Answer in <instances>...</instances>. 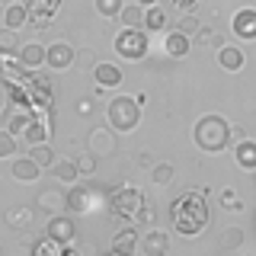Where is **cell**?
Segmentation results:
<instances>
[{
    "label": "cell",
    "instance_id": "cell-46",
    "mask_svg": "<svg viewBox=\"0 0 256 256\" xmlns=\"http://www.w3.org/2000/svg\"><path fill=\"white\" fill-rule=\"evenodd\" d=\"M0 256H4V246H0Z\"/></svg>",
    "mask_w": 256,
    "mask_h": 256
},
{
    "label": "cell",
    "instance_id": "cell-7",
    "mask_svg": "<svg viewBox=\"0 0 256 256\" xmlns=\"http://www.w3.org/2000/svg\"><path fill=\"white\" fill-rule=\"evenodd\" d=\"M86 150L96 157H112L118 150V138L112 128H90V134H86Z\"/></svg>",
    "mask_w": 256,
    "mask_h": 256
},
{
    "label": "cell",
    "instance_id": "cell-41",
    "mask_svg": "<svg viewBox=\"0 0 256 256\" xmlns=\"http://www.w3.org/2000/svg\"><path fill=\"white\" fill-rule=\"evenodd\" d=\"M77 116H93V100L90 96H84V100H77Z\"/></svg>",
    "mask_w": 256,
    "mask_h": 256
},
{
    "label": "cell",
    "instance_id": "cell-20",
    "mask_svg": "<svg viewBox=\"0 0 256 256\" xmlns=\"http://www.w3.org/2000/svg\"><path fill=\"white\" fill-rule=\"evenodd\" d=\"M45 52H48L45 45L26 42L20 48V64H22V68H42V64H45Z\"/></svg>",
    "mask_w": 256,
    "mask_h": 256
},
{
    "label": "cell",
    "instance_id": "cell-6",
    "mask_svg": "<svg viewBox=\"0 0 256 256\" xmlns=\"http://www.w3.org/2000/svg\"><path fill=\"white\" fill-rule=\"evenodd\" d=\"M45 237L54 240V244H61V246L74 244V240H77V221H74V214H68V212L52 214V218H48V228H45Z\"/></svg>",
    "mask_w": 256,
    "mask_h": 256
},
{
    "label": "cell",
    "instance_id": "cell-24",
    "mask_svg": "<svg viewBox=\"0 0 256 256\" xmlns=\"http://www.w3.org/2000/svg\"><path fill=\"white\" fill-rule=\"evenodd\" d=\"M144 10H148V6H141V4L122 6L118 20H122V26H128V29H144Z\"/></svg>",
    "mask_w": 256,
    "mask_h": 256
},
{
    "label": "cell",
    "instance_id": "cell-18",
    "mask_svg": "<svg viewBox=\"0 0 256 256\" xmlns=\"http://www.w3.org/2000/svg\"><path fill=\"white\" fill-rule=\"evenodd\" d=\"M138 246H141V237H138V230H134V228H125V230H118V234L112 237V253L132 256Z\"/></svg>",
    "mask_w": 256,
    "mask_h": 256
},
{
    "label": "cell",
    "instance_id": "cell-25",
    "mask_svg": "<svg viewBox=\"0 0 256 256\" xmlns=\"http://www.w3.org/2000/svg\"><path fill=\"white\" fill-rule=\"evenodd\" d=\"M166 26V10L164 6H148V10H144V32H160Z\"/></svg>",
    "mask_w": 256,
    "mask_h": 256
},
{
    "label": "cell",
    "instance_id": "cell-45",
    "mask_svg": "<svg viewBox=\"0 0 256 256\" xmlns=\"http://www.w3.org/2000/svg\"><path fill=\"white\" fill-rule=\"evenodd\" d=\"M112 256H125V253H112Z\"/></svg>",
    "mask_w": 256,
    "mask_h": 256
},
{
    "label": "cell",
    "instance_id": "cell-38",
    "mask_svg": "<svg viewBox=\"0 0 256 256\" xmlns=\"http://www.w3.org/2000/svg\"><path fill=\"white\" fill-rule=\"evenodd\" d=\"M134 221L144 224V228H154V224H157V212H154L150 205H141V212L134 214Z\"/></svg>",
    "mask_w": 256,
    "mask_h": 256
},
{
    "label": "cell",
    "instance_id": "cell-37",
    "mask_svg": "<svg viewBox=\"0 0 256 256\" xmlns=\"http://www.w3.org/2000/svg\"><path fill=\"white\" fill-rule=\"evenodd\" d=\"M221 208H228V212H240L244 202H240V196H237L234 189H224L221 192Z\"/></svg>",
    "mask_w": 256,
    "mask_h": 256
},
{
    "label": "cell",
    "instance_id": "cell-1",
    "mask_svg": "<svg viewBox=\"0 0 256 256\" xmlns=\"http://www.w3.org/2000/svg\"><path fill=\"white\" fill-rule=\"evenodd\" d=\"M208 196H202L198 189H189L182 196L173 198L170 205V224L180 237H198L212 221V212H208Z\"/></svg>",
    "mask_w": 256,
    "mask_h": 256
},
{
    "label": "cell",
    "instance_id": "cell-11",
    "mask_svg": "<svg viewBox=\"0 0 256 256\" xmlns=\"http://www.w3.org/2000/svg\"><path fill=\"white\" fill-rule=\"evenodd\" d=\"M74 58H77V52H74L68 42H52V45H48V52H45V64H48L52 70H68V68H74Z\"/></svg>",
    "mask_w": 256,
    "mask_h": 256
},
{
    "label": "cell",
    "instance_id": "cell-3",
    "mask_svg": "<svg viewBox=\"0 0 256 256\" xmlns=\"http://www.w3.org/2000/svg\"><path fill=\"white\" fill-rule=\"evenodd\" d=\"M106 122L116 134H132L141 122V102L134 96H112L106 106Z\"/></svg>",
    "mask_w": 256,
    "mask_h": 256
},
{
    "label": "cell",
    "instance_id": "cell-44",
    "mask_svg": "<svg viewBox=\"0 0 256 256\" xmlns=\"http://www.w3.org/2000/svg\"><path fill=\"white\" fill-rule=\"evenodd\" d=\"M0 109H4V90H0Z\"/></svg>",
    "mask_w": 256,
    "mask_h": 256
},
{
    "label": "cell",
    "instance_id": "cell-29",
    "mask_svg": "<svg viewBox=\"0 0 256 256\" xmlns=\"http://www.w3.org/2000/svg\"><path fill=\"white\" fill-rule=\"evenodd\" d=\"M93 6H96V13H100L102 20H116V16L122 13L125 0H93Z\"/></svg>",
    "mask_w": 256,
    "mask_h": 256
},
{
    "label": "cell",
    "instance_id": "cell-17",
    "mask_svg": "<svg viewBox=\"0 0 256 256\" xmlns=\"http://www.w3.org/2000/svg\"><path fill=\"white\" fill-rule=\"evenodd\" d=\"M218 64L224 70H230V74H234V70H240L246 64V54H244V48H237V45H221L218 48Z\"/></svg>",
    "mask_w": 256,
    "mask_h": 256
},
{
    "label": "cell",
    "instance_id": "cell-27",
    "mask_svg": "<svg viewBox=\"0 0 256 256\" xmlns=\"http://www.w3.org/2000/svg\"><path fill=\"white\" fill-rule=\"evenodd\" d=\"M20 36L16 29H0V54H20Z\"/></svg>",
    "mask_w": 256,
    "mask_h": 256
},
{
    "label": "cell",
    "instance_id": "cell-42",
    "mask_svg": "<svg viewBox=\"0 0 256 256\" xmlns=\"http://www.w3.org/2000/svg\"><path fill=\"white\" fill-rule=\"evenodd\" d=\"M240 141H246V132H244V125H237V122H234V125H230V144L237 148Z\"/></svg>",
    "mask_w": 256,
    "mask_h": 256
},
{
    "label": "cell",
    "instance_id": "cell-9",
    "mask_svg": "<svg viewBox=\"0 0 256 256\" xmlns=\"http://www.w3.org/2000/svg\"><path fill=\"white\" fill-rule=\"evenodd\" d=\"M93 80H96V90H116V86H122V68L118 64H112V61H100L93 68Z\"/></svg>",
    "mask_w": 256,
    "mask_h": 256
},
{
    "label": "cell",
    "instance_id": "cell-13",
    "mask_svg": "<svg viewBox=\"0 0 256 256\" xmlns=\"http://www.w3.org/2000/svg\"><path fill=\"white\" fill-rule=\"evenodd\" d=\"M38 173H42V166H38V164H36V160H32L29 154L10 164V176H13L16 182H22V186H32V182L38 180Z\"/></svg>",
    "mask_w": 256,
    "mask_h": 256
},
{
    "label": "cell",
    "instance_id": "cell-23",
    "mask_svg": "<svg viewBox=\"0 0 256 256\" xmlns=\"http://www.w3.org/2000/svg\"><path fill=\"white\" fill-rule=\"evenodd\" d=\"M52 176H54V180H61V182H77V180H80L77 160H54Z\"/></svg>",
    "mask_w": 256,
    "mask_h": 256
},
{
    "label": "cell",
    "instance_id": "cell-43",
    "mask_svg": "<svg viewBox=\"0 0 256 256\" xmlns=\"http://www.w3.org/2000/svg\"><path fill=\"white\" fill-rule=\"evenodd\" d=\"M138 4H141V6H154L157 0H138Z\"/></svg>",
    "mask_w": 256,
    "mask_h": 256
},
{
    "label": "cell",
    "instance_id": "cell-8",
    "mask_svg": "<svg viewBox=\"0 0 256 256\" xmlns=\"http://www.w3.org/2000/svg\"><path fill=\"white\" fill-rule=\"evenodd\" d=\"M58 6H61V0H26V10H29V26L45 29L48 22L54 20Z\"/></svg>",
    "mask_w": 256,
    "mask_h": 256
},
{
    "label": "cell",
    "instance_id": "cell-21",
    "mask_svg": "<svg viewBox=\"0 0 256 256\" xmlns=\"http://www.w3.org/2000/svg\"><path fill=\"white\" fill-rule=\"evenodd\" d=\"M4 26L6 29H22V26H29V10H26V4H10L4 10Z\"/></svg>",
    "mask_w": 256,
    "mask_h": 256
},
{
    "label": "cell",
    "instance_id": "cell-40",
    "mask_svg": "<svg viewBox=\"0 0 256 256\" xmlns=\"http://www.w3.org/2000/svg\"><path fill=\"white\" fill-rule=\"evenodd\" d=\"M198 38H202V42H208V45H214V48H221L224 42H221V36L218 32H212V29H202L198 32Z\"/></svg>",
    "mask_w": 256,
    "mask_h": 256
},
{
    "label": "cell",
    "instance_id": "cell-33",
    "mask_svg": "<svg viewBox=\"0 0 256 256\" xmlns=\"http://www.w3.org/2000/svg\"><path fill=\"white\" fill-rule=\"evenodd\" d=\"M16 148H20V141H16V134H10V132L4 128V132H0V160L13 157V154H16Z\"/></svg>",
    "mask_w": 256,
    "mask_h": 256
},
{
    "label": "cell",
    "instance_id": "cell-10",
    "mask_svg": "<svg viewBox=\"0 0 256 256\" xmlns=\"http://www.w3.org/2000/svg\"><path fill=\"white\" fill-rule=\"evenodd\" d=\"M230 32H234L237 38H244V42H253L256 38V6L237 10L234 20H230Z\"/></svg>",
    "mask_w": 256,
    "mask_h": 256
},
{
    "label": "cell",
    "instance_id": "cell-26",
    "mask_svg": "<svg viewBox=\"0 0 256 256\" xmlns=\"http://www.w3.org/2000/svg\"><path fill=\"white\" fill-rule=\"evenodd\" d=\"M29 157L36 160V164L42 166V170H52L54 160H58V157H54V150L48 148V144H32V148H29Z\"/></svg>",
    "mask_w": 256,
    "mask_h": 256
},
{
    "label": "cell",
    "instance_id": "cell-12",
    "mask_svg": "<svg viewBox=\"0 0 256 256\" xmlns=\"http://www.w3.org/2000/svg\"><path fill=\"white\" fill-rule=\"evenodd\" d=\"M36 208H38V212H45L48 218H52V214L68 212V192H61V189H42L36 196Z\"/></svg>",
    "mask_w": 256,
    "mask_h": 256
},
{
    "label": "cell",
    "instance_id": "cell-31",
    "mask_svg": "<svg viewBox=\"0 0 256 256\" xmlns=\"http://www.w3.org/2000/svg\"><path fill=\"white\" fill-rule=\"evenodd\" d=\"M150 176H154V182H157V186H170V182H173V176H176V170H173V164H154Z\"/></svg>",
    "mask_w": 256,
    "mask_h": 256
},
{
    "label": "cell",
    "instance_id": "cell-39",
    "mask_svg": "<svg viewBox=\"0 0 256 256\" xmlns=\"http://www.w3.org/2000/svg\"><path fill=\"white\" fill-rule=\"evenodd\" d=\"M134 164L144 166V170H154V157H150V150H138V154H134Z\"/></svg>",
    "mask_w": 256,
    "mask_h": 256
},
{
    "label": "cell",
    "instance_id": "cell-34",
    "mask_svg": "<svg viewBox=\"0 0 256 256\" xmlns=\"http://www.w3.org/2000/svg\"><path fill=\"white\" fill-rule=\"evenodd\" d=\"M74 64H77L80 70H93L100 61H96V52H93V48H77V58H74Z\"/></svg>",
    "mask_w": 256,
    "mask_h": 256
},
{
    "label": "cell",
    "instance_id": "cell-5",
    "mask_svg": "<svg viewBox=\"0 0 256 256\" xmlns=\"http://www.w3.org/2000/svg\"><path fill=\"white\" fill-rule=\"evenodd\" d=\"M141 205H144V196H141V189H134V186H122V189H116L112 192V198H109V208H112V214L116 218H128L132 221L134 214L141 212Z\"/></svg>",
    "mask_w": 256,
    "mask_h": 256
},
{
    "label": "cell",
    "instance_id": "cell-22",
    "mask_svg": "<svg viewBox=\"0 0 256 256\" xmlns=\"http://www.w3.org/2000/svg\"><path fill=\"white\" fill-rule=\"evenodd\" d=\"M164 48H166V54H170V58H186L189 54V36H182L180 29L176 32H170V36H166V42H164Z\"/></svg>",
    "mask_w": 256,
    "mask_h": 256
},
{
    "label": "cell",
    "instance_id": "cell-30",
    "mask_svg": "<svg viewBox=\"0 0 256 256\" xmlns=\"http://www.w3.org/2000/svg\"><path fill=\"white\" fill-rule=\"evenodd\" d=\"M48 134H52V128H48L45 122H32L26 128V141H29V148L32 144H48Z\"/></svg>",
    "mask_w": 256,
    "mask_h": 256
},
{
    "label": "cell",
    "instance_id": "cell-15",
    "mask_svg": "<svg viewBox=\"0 0 256 256\" xmlns=\"http://www.w3.org/2000/svg\"><path fill=\"white\" fill-rule=\"evenodd\" d=\"M93 208V189L77 182L74 189L68 192V214H86Z\"/></svg>",
    "mask_w": 256,
    "mask_h": 256
},
{
    "label": "cell",
    "instance_id": "cell-36",
    "mask_svg": "<svg viewBox=\"0 0 256 256\" xmlns=\"http://www.w3.org/2000/svg\"><path fill=\"white\" fill-rule=\"evenodd\" d=\"M29 125H32V122H29L26 116H13V118H10V125H6V132L16 134V138H26V128H29Z\"/></svg>",
    "mask_w": 256,
    "mask_h": 256
},
{
    "label": "cell",
    "instance_id": "cell-28",
    "mask_svg": "<svg viewBox=\"0 0 256 256\" xmlns=\"http://www.w3.org/2000/svg\"><path fill=\"white\" fill-rule=\"evenodd\" d=\"M240 244H244V230H240V228H224L221 230V237H218L221 250H237Z\"/></svg>",
    "mask_w": 256,
    "mask_h": 256
},
{
    "label": "cell",
    "instance_id": "cell-19",
    "mask_svg": "<svg viewBox=\"0 0 256 256\" xmlns=\"http://www.w3.org/2000/svg\"><path fill=\"white\" fill-rule=\"evenodd\" d=\"M234 160H237V166L240 170H246V173H256V141H240L237 148H234Z\"/></svg>",
    "mask_w": 256,
    "mask_h": 256
},
{
    "label": "cell",
    "instance_id": "cell-14",
    "mask_svg": "<svg viewBox=\"0 0 256 256\" xmlns=\"http://www.w3.org/2000/svg\"><path fill=\"white\" fill-rule=\"evenodd\" d=\"M36 212H38L36 205H10L4 212V221L10 224L13 230H26V228H32V221H36Z\"/></svg>",
    "mask_w": 256,
    "mask_h": 256
},
{
    "label": "cell",
    "instance_id": "cell-16",
    "mask_svg": "<svg viewBox=\"0 0 256 256\" xmlns=\"http://www.w3.org/2000/svg\"><path fill=\"white\" fill-rule=\"evenodd\" d=\"M141 253L144 256H166V253H170V237H166L164 230L150 228L148 234L141 237Z\"/></svg>",
    "mask_w": 256,
    "mask_h": 256
},
{
    "label": "cell",
    "instance_id": "cell-35",
    "mask_svg": "<svg viewBox=\"0 0 256 256\" xmlns=\"http://www.w3.org/2000/svg\"><path fill=\"white\" fill-rule=\"evenodd\" d=\"M176 26H180V32H182V36H189V38L202 32V22H198V20H196V16H192V13L180 16V22H176Z\"/></svg>",
    "mask_w": 256,
    "mask_h": 256
},
{
    "label": "cell",
    "instance_id": "cell-2",
    "mask_svg": "<svg viewBox=\"0 0 256 256\" xmlns=\"http://www.w3.org/2000/svg\"><path fill=\"white\" fill-rule=\"evenodd\" d=\"M192 141H196L198 150H205V154H221V150L230 148V122L221 116H214V112H208L196 122L192 128Z\"/></svg>",
    "mask_w": 256,
    "mask_h": 256
},
{
    "label": "cell",
    "instance_id": "cell-4",
    "mask_svg": "<svg viewBox=\"0 0 256 256\" xmlns=\"http://www.w3.org/2000/svg\"><path fill=\"white\" fill-rule=\"evenodd\" d=\"M116 54L122 61H144L148 58V52H150V42H148V32L144 29H122L116 36Z\"/></svg>",
    "mask_w": 256,
    "mask_h": 256
},
{
    "label": "cell",
    "instance_id": "cell-32",
    "mask_svg": "<svg viewBox=\"0 0 256 256\" xmlns=\"http://www.w3.org/2000/svg\"><path fill=\"white\" fill-rule=\"evenodd\" d=\"M77 170H80V176H93L96 170H100V157L90 154V150H86V154H80L77 157Z\"/></svg>",
    "mask_w": 256,
    "mask_h": 256
}]
</instances>
